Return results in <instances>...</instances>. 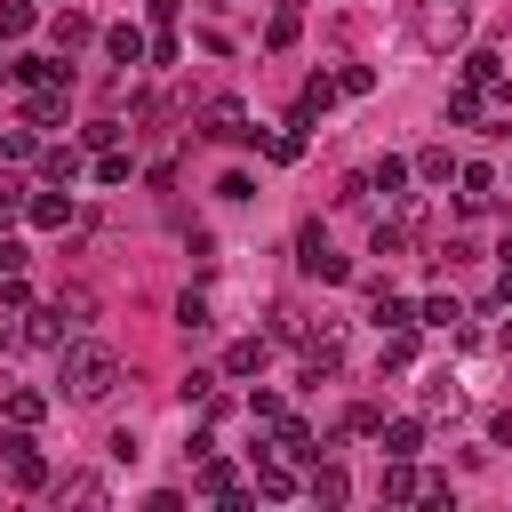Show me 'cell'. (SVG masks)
<instances>
[{"label": "cell", "mask_w": 512, "mask_h": 512, "mask_svg": "<svg viewBox=\"0 0 512 512\" xmlns=\"http://www.w3.org/2000/svg\"><path fill=\"white\" fill-rule=\"evenodd\" d=\"M312 496H320V504H344V496H352V480H344L336 464H320V472H312Z\"/></svg>", "instance_id": "603a6c76"}, {"label": "cell", "mask_w": 512, "mask_h": 512, "mask_svg": "<svg viewBox=\"0 0 512 512\" xmlns=\"http://www.w3.org/2000/svg\"><path fill=\"white\" fill-rule=\"evenodd\" d=\"M176 328H184V336H200V328H208V296H200V288L176 304Z\"/></svg>", "instance_id": "484cf974"}, {"label": "cell", "mask_w": 512, "mask_h": 512, "mask_svg": "<svg viewBox=\"0 0 512 512\" xmlns=\"http://www.w3.org/2000/svg\"><path fill=\"white\" fill-rule=\"evenodd\" d=\"M376 440H384V456H408V464H416V448H424V424H416V416H392V424H376Z\"/></svg>", "instance_id": "52a82bcc"}, {"label": "cell", "mask_w": 512, "mask_h": 512, "mask_svg": "<svg viewBox=\"0 0 512 512\" xmlns=\"http://www.w3.org/2000/svg\"><path fill=\"white\" fill-rule=\"evenodd\" d=\"M496 344H504V352H512V320H504V328H496Z\"/></svg>", "instance_id": "d590c367"}, {"label": "cell", "mask_w": 512, "mask_h": 512, "mask_svg": "<svg viewBox=\"0 0 512 512\" xmlns=\"http://www.w3.org/2000/svg\"><path fill=\"white\" fill-rule=\"evenodd\" d=\"M200 496H240V472H232L224 456H208V464H200Z\"/></svg>", "instance_id": "ffe728a7"}, {"label": "cell", "mask_w": 512, "mask_h": 512, "mask_svg": "<svg viewBox=\"0 0 512 512\" xmlns=\"http://www.w3.org/2000/svg\"><path fill=\"white\" fill-rule=\"evenodd\" d=\"M456 184H464V208L480 216V208H488V192H496V168H480V160H456Z\"/></svg>", "instance_id": "9c48e42d"}, {"label": "cell", "mask_w": 512, "mask_h": 512, "mask_svg": "<svg viewBox=\"0 0 512 512\" xmlns=\"http://www.w3.org/2000/svg\"><path fill=\"white\" fill-rule=\"evenodd\" d=\"M24 216H32L40 232H56V224H72V192H40V200H24Z\"/></svg>", "instance_id": "7c38bea8"}, {"label": "cell", "mask_w": 512, "mask_h": 512, "mask_svg": "<svg viewBox=\"0 0 512 512\" xmlns=\"http://www.w3.org/2000/svg\"><path fill=\"white\" fill-rule=\"evenodd\" d=\"M464 16H472L464 0H424V8H416V48H432V56H448V48L464 40Z\"/></svg>", "instance_id": "7a4b0ae2"}, {"label": "cell", "mask_w": 512, "mask_h": 512, "mask_svg": "<svg viewBox=\"0 0 512 512\" xmlns=\"http://www.w3.org/2000/svg\"><path fill=\"white\" fill-rule=\"evenodd\" d=\"M408 176H424V184H448V176H456V152H448V144H424V152L408 160Z\"/></svg>", "instance_id": "8fae6325"}, {"label": "cell", "mask_w": 512, "mask_h": 512, "mask_svg": "<svg viewBox=\"0 0 512 512\" xmlns=\"http://www.w3.org/2000/svg\"><path fill=\"white\" fill-rule=\"evenodd\" d=\"M32 32V0H0V40H24Z\"/></svg>", "instance_id": "cb8c5ba5"}, {"label": "cell", "mask_w": 512, "mask_h": 512, "mask_svg": "<svg viewBox=\"0 0 512 512\" xmlns=\"http://www.w3.org/2000/svg\"><path fill=\"white\" fill-rule=\"evenodd\" d=\"M328 104H336V72H312L304 96H296V120H312V112H328Z\"/></svg>", "instance_id": "9a60e30c"}, {"label": "cell", "mask_w": 512, "mask_h": 512, "mask_svg": "<svg viewBox=\"0 0 512 512\" xmlns=\"http://www.w3.org/2000/svg\"><path fill=\"white\" fill-rule=\"evenodd\" d=\"M304 128H312V120H288V128L272 136V160H304Z\"/></svg>", "instance_id": "d4e9b609"}, {"label": "cell", "mask_w": 512, "mask_h": 512, "mask_svg": "<svg viewBox=\"0 0 512 512\" xmlns=\"http://www.w3.org/2000/svg\"><path fill=\"white\" fill-rule=\"evenodd\" d=\"M48 40H56V56H72V48H88V40H96V24H88L80 8H56V16H48Z\"/></svg>", "instance_id": "8992f818"}, {"label": "cell", "mask_w": 512, "mask_h": 512, "mask_svg": "<svg viewBox=\"0 0 512 512\" xmlns=\"http://www.w3.org/2000/svg\"><path fill=\"white\" fill-rule=\"evenodd\" d=\"M16 336H24V328H16V312H8V304H0V352H8V344H16Z\"/></svg>", "instance_id": "836d02e7"}, {"label": "cell", "mask_w": 512, "mask_h": 512, "mask_svg": "<svg viewBox=\"0 0 512 512\" xmlns=\"http://www.w3.org/2000/svg\"><path fill=\"white\" fill-rule=\"evenodd\" d=\"M200 136H216V144H256L264 128H248V104H240V96H216V104L200 112Z\"/></svg>", "instance_id": "3957f363"}, {"label": "cell", "mask_w": 512, "mask_h": 512, "mask_svg": "<svg viewBox=\"0 0 512 512\" xmlns=\"http://www.w3.org/2000/svg\"><path fill=\"white\" fill-rule=\"evenodd\" d=\"M480 112H488V88L456 80V88H448V120H480Z\"/></svg>", "instance_id": "d6986e66"}, {"label": "cell", "mask_w": 512, "mask_h": 512, "mask_svg": "<svg viewBox=\"0 0 512 512\" xmlns=\"http://www.w3.org/2000/svg\"><path fill=\"white\" fill-rule=\"evenodd\" d=\"M376 488H384V504H408V496H424V480L408 472V456H384V480H376Z\"/></svg>", "instance_id": "30bf717a"}, {"label": "cell", "mask_w": 512, "mask_h": 512, "mask_svg": "<svg viewBox=\"0 0 512 512\" xmlns=\"http://www.w3.org/2000/svg\"><path fill=\"white\" fill-rule=\"evenodd\" d=\"M256 496H296V472L288 464H256Z\"/></svg>", "instance_id": "7402d4cb"}, {"label": "cell", "mask_w": 512, "mask_h": 512, "mask_svg": "<svg viewBox=\"0 0 512 512\" xmlns=\"http://www.w3.org/2000/svg\"><path fill=\"white\" fill-rule=\"evenodd\" d=\"M208 400H216V376L192 368V376H184V408H208Z\"/></svg>", "instance_id": "f546056e"}, {"label": "cell", "mask_w": 512, "mask_h": 512, "mask_svg": "<svg viewBox=\"0 0 512 512\" xmlns=\"http://www.w3.org/2000/svg\"><path fill=\"white\" fill-rule=\"evenodd\" d=\"M264 360H272V344H264V336H240V344L224 352V376H256Z\"/></svg>", "instance_id": "4fadbf2b"}, {"label": "cell", "mask_w": 512, "mask_h": 512, "mask_svg": "<svg viewBox=\"0 0 512 512\" xmlns=\"http://www.w3.org/2000/svg\"><path fill=\"white\" fill-rule=\"evenodd\" d=\"M8 448V472H16V488H48V456L32 448V432L16 424V440H0Z\"/></svg>", "instance_id": "277c9868"}, {"label": "cell", "mask_w": 512, "mask_h": 512, "mask_svg": "<svg viewBox=\"0 0 512 512\" xmlns=\"http://www.w3.org/2000/svg\"><path fill=\"white\" fill-rule=\"evenodd\" d=\"M368 88H376L368 64H344V72H336V96H368Z\"/></svg>", "instance_id": "4316f807"}, {"label": "cell", "mask_w": 512, "mask_h": 512, "mask_svg": "<svg viewBox=\"0 0 512 512\" xmlns=\"http://www.w3.org/2000/svg\"><path fill=\"white\" fill-rule=\"evenodd\" d=\"M408 248V224H376V240H368V256H400Z\"/></svg>", "instance_id": "f1b7e54d"}, {"label": "cell", "mask_w": 512, "mask_h": 512, "mask_svg": "<svg viewBox=\"0 0 512 512\" xmlns=\"http://www.w3.org/2000/svg\"><path fill=\"white\" fill-rule=\"evenodd\" d=\"M40 416H48V400H40V392H8V424H24V432H32Z\"/></svg>", "instance_id": "44dd1931"}, {"label": "cell", "mask_w": 512, "mask_h": 512, "mask_svg": "<svg viewBox=\"0 0 512 512\" xmlns=\"http://www.w3.org/2000/svg\"><path fill=\"white\" fill-rule=\"evenodd\" d=\"M424 408H464V392H456V376H432V384H424Z\"/></svg>", "instance_id": "4dcf8cb0"}, {"label": "cell", "mask_w": 512, "mask_h": 512, "mask_svg": "<svg viewBox=\"0 0 512 512\" xmlns=\"http://www.w3.org/2000/svg\"><path fill=\"white\" fill-rule=\"evenodd\" d=\"M32 256H24V240H0V272H24Z\"/></svg>", "instance_id": "1f68e13d"}, {"label": "cell", "mask_w": 512, "mask_h": 512, "mask_svg": "<svg viewBox=\"0 0 512 512\" xmlns=\"http://www.w3.org/2000/svg\"><path fill=\"white\" fill-rule=\"evenodd\" d=\"M104 56H112L120 72H136V64H144V32H136V24H112V32H104Z\"/></svg>", "instance_id": "ba28073f"}, {"label": "cell", "mask_w": 512, "mask_h": 512, "mask_svg": "<svg viewBox=\"0 0 512 512\" xmlns=\"http://www.w3.org/2000/svg\"><path fill=\"white\" fill-rule=\"evenodd\" d=\"M56 384H64V400H80V408H96L112 384H120V360H112V344H64V360H56Z\"/></svg>", "instance_id": "6da1fadb"}, {"label": "cell", "mask_w": 512, "mask_h": 512, "mask_svg": "<svg viewBox=\"0 0 512 512\" xmlns=\"http://www.w3.org/2000/svg\"><path fill=\"white\" fill-rule=\"evenodd\" d=\"M368 192H384V200H408V160H376V168H368Z\"/></svg>", "instance_id": "2e32d148"}, {"label": "cell", "mask_w": 512, "mask_h": 512, "mask_svg": "<svg viewBox=\"0 0 512 512\" xmlns=\"http://www.w3.org/2000/svg\"><path fill=\"white\" fill-rule=\"evenodd\" d=\"M464 80H472V88H496V80H504V56H496V48H472V56H464Z\"/></svg>", "instance_id": "ac0fdd59"}, {"label": "cell", "mask_w": 512, "mask_h": 512, "mask_svg": "<svg viewBox=\"0 0 512 512\" xmlns=\"http://www.w3.org/2000/svg\"><path fill=\"white\" fill-rule=\"evenodd\" d=\"M496 296H504V304H512V264H496Z\"/></svg>", "instance_id": "e575fe53"}, {"label": "cell", "mask_w": 512, "mask_h": 512, "mask_svg": "<svg viewBox=\"0 0 512 512\" xmlns=\"http://www.w3.org/2000/svg\"><path fill=\"white\" fill-rule=\"evenodd\" d=\"M416 320H424V328H448V336H456V328H464V304H456V296H424V304H416Z\"/></svg>", "instance_id": "e0dca14e"}, {"label": "cell", "mask_w": 512, "mask_h": 512, "mask_svg": "<svg viewBox=\"0 0 512 512\" xmlns=\"http://www.w3.org/2000/svg\"><path fill=\"white\" fill-rule=\"evenodd\" d=\"M96 184H128V152L104 144V152H96Z\"/></svg>", "instance_id": "83f0119b"}, {"label": "cell", "mask_w": 512, "mask_h": 512, "mask_svg": "<svg viewBox=\"0 0 512 512\" xmlns=\"http://www.w3.org/2000/svg\"><path fill=\"white\" fill-rule=\"evenodd\" d=\"M104 496H112V488H104L96 472H64V480H56V504H104Z\"/></svg>", "instance_id": "5bb4252c"}, {"label": "cell", "mask_w": 512, "mask_h": 512, "mask_svg": "<svg viewBox=\"0 0 512 512\" xmlns=\"http://www.w3.org/2000/svg\"><path fill=\"white\" fill-rule=\"evenodd\" d=\"M16 208H24V184H16V176H0V216H16Z\"/></svg>", "instance_id": "d6a6232c"}, {"label": "cell", "mask_w": 512, "mask_h": 512, "mask_svg": "<svg viewBox=\"0 0 512 512\" xmlns=\"http://www.w3.org/2000/svg\"><path fill=\"white\" fill-rule=\"evenodd\" d=\"M368 320H376V328H416V304L392 296L384 280H368Z\"/></svg>", "instance_id": "5b68a950"}]
</instances>
